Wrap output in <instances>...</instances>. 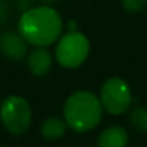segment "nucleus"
Returning a JSON list of instances; mask_svg holds the SVG:
<instances>
[{
  "label": "nucleus",
  "mask_w": 147,
  "mask_h": 147,
  "mask_svg": "<svg viewBox=\"0 0 147 147\" xmlns=\"http://www.w3.org/2000/svg\"><path fill=\"white\" fill-rule=\"evenodd\" d=\"M26 59H28V68L35 77L48 75L53 65V56L46 48L35 46V49H32L28 53Z\"/></svg>",
  "instance_id": "0eeeda50"
},
{
  "label": "nucleus",
  "mask_w": 147,
  "mask_h": 147,
  "mask_svg": "<svg viewBox=\"0 0 147 147\" xmlns=\"http://www.w3.org/2000/svg\"><path fill=\"white\" fill-rule=\"evenodd\" d=\"M102 104L94 92L81 90L71 94L63 105V120L77 133L94 130L102 118Z\"/></svg>",
  "instance_id": "f03ea898"
},
{
  "label": "nucleus",
  "mask_w": 147,
  "mask_h": 147,
  "mask_svg": "<svg viewBox=\"0 0 147 147\" xmlns=\"http://www.w3.org/2000/svg\"><path fill=\"white\" fill-rule=\"evenodd\" d=\"M91 51V45L88 38L77 30H69L58 39L55 49L56 62L68 69H75L81 66Z\"/></svg>",
  "instance_id": "7ed1b4c3"
},
{
  "label": "nucleus",
  "mask_w": 147,
  "mask_h": 147,
  "mask_svg": "<svg viewBox=\"0 0 147 147\" xmlns=\"http://www.w3.org/2000/svg\"><path fill=\"white\" fill-rule=\"evenodd\" d=\"M121 6L127 13L136 15L147 7V0H121Z\"/></svg>",
  "instance_id": "9b49d317"
},
{
  "label": "nucleus",
  "mask_w": 147,
  "mask_h": 147,
  "mask_svg": "<svg viewBox=\"0 0 147 147\" xmlns=\"http://www.w3.org/2000/svg\"><path fill=\"white\" fill-rule=\"evenodd\" d=\"M0 121L13 136L25 134L32 123V108L26 98L10 95L0 104Z\"/></svg>",
  "instance_id": "20e7f679"
},
{
  "label": "nucleus",
  "mask_w": 147,
  "mask_h": 147,
  "mask_svg": "<svg viewBox=\"0 0 147 147\" xmlns=\"http://www.w3.org/2000/svg\"><path fill=\"white\" fill-rule=\"evenodd\" d=\"M18 32L38 48H48L58 42L63 32V20L52 6L40 5L25 10L18 22Z\"/></svg>",
  "instance_id": "f257e3e1"
},
{
  "label": "nucleus",
  "mask_w": 147,
  "mask_h": 147,
  "mask_svg": "<svg viewBox=\"0 0 147 147\" xmlns=\"http://www.w3.org/2000/svg\"><path fill=\"white\" fill-rule=\"evenodd\" d=\"M100 100L102 108L108 114L121 115L130 108L133 102L131 88L123 78L111 77L102 84L100 91Z\"/></svg>",
  "instance_id": "39448f33"
},
{
  "label": "nucleus",
  "mask_w": 147,
  "mask_h": 147,
  "mask_svg": "<svg viewBox=\"0 0 147 147\" xmlns=\"http://www.w3.org/2000/svg\"><path fill=\"white\" fill-rule=\"evenodd\" d=\"M75 28H77V23L74 22V20H71L69 22V30H75Z\"/></svg>",
  "instance_id": "ddd939ff"
},
{
  "label": "nucleus",
  "mask_w": 147,
  "mask_h": 147,
  "mask_svg": "<svg viewBox=\"0 0 147 147\" xmlns=\"http://www.w3.org/2000/svg\"><path fill=\"white\" fill-rule=\"evenodd\" d=\"M66 121L59 117H49L40 125V133L46 140H58L66 133Z\"/></svg>",
  "instance_id": "1a4fd4ad"
},
{
  "label": "nucleus",
  "mask_w": 147,
  "mask_h": 147,
  "mask_svg": "<svg viewBox=\"0 0 147 147\" xmlns=\"http://www.w3.org/2000/svg\"><path fill=\"white\" fill-rule=\"evenodd\" d=\"M127 143L128 133L120 125H113L102 130L97 140L98 147H127Z\"/></svg>",
  "instance_id": "6e6552de"
},
{
  "label": "nucleus",
  "mask_w": 147,
  "mask_h": 147,
  "mask_svg": "<svg viewBox=\"0 0 147 147\" xmlns=\"http://www.w3.org/2000/svg\"><path fill=\"white\" fill-rule=\"evenodd\" d=\"M40 2H42L43 5H48V3H52V2H53V0H40Z\"/></svg>",
  "instance_id": "4468645a"
},
{
  "label": "nucleus",
  "mask_w": 147,
  "mask_h": 147,
  "mask_svg": "<svg viewBox=\"0 0 147 147\" xmlns=\"http://www.w3.org/2000/svg\"><path fill=\"white\" fill-rule=\"evenodd\" d=\"M28 45L19 32L6 30L0 35V52L10 61H22L28 56Z\"/></svg>",
  "instance_id": "423d86ee"
},
{
  "label": "nucleus",
  "mask_w": 147,
  "mask_h": 147,
  "mask_svg": "<svg viewBox=\"0 0 147 147\" xmlns=\"http://www.w3.org/2000/svg\"><path fill=\"white\" fill-rule=\"evenodd\" d=\"M7 13H9V7H7V3L5 0H0V23H3L7 18Z\"/></svg>",
  "instance_id": "f8f14e48"
},
{
  "label": "nucleus",
  "mask_w": 147,
  "mask_h": 147,
  "mask_svg": "<svg viewBox=\"0 0 147 147\" xmlns=\"http://www.w3.org/2000/svg\"><path fill=\"white\" fill-rule=\"evenodd\" d=\"M130 124L140 133H147V108L146 107H136L130 111L128 117Z\"/></svg>",
  "instance_id": "9d476101"
}]
</instances>
